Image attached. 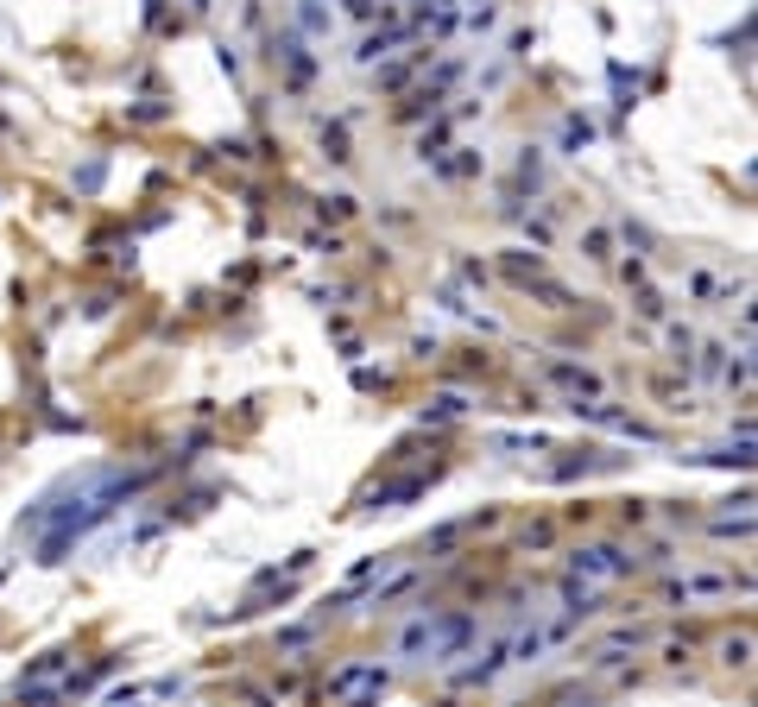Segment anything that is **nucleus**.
<instances>
[{"instance_id": "1", "label": "nucleus", "mask_w": 758, "mask_h": 707, "mask_svg": "<svg viewBox=\"0 0 758 707\" xmlns=\"http://www.w3.org/2000/svg\"><path fill=\"white\" fill-rule=\"evenodd\" d=\"M468 638V619H424V625H417V632L405 638V651H430V657H443V651H455V644H462Z\"/></svg>"}, {"instance_id": "2", "label": "nucleus", "mask_w": 758, "mask_h": 707, "mask_svg": "<svg viewBox=\"0 0 758 707\" xmlns=\"http://www.w3.org/2000/svg\"><path fill=\"white\" fill-rule=\"evenodd\" d=\"M575 569H588L594 581H620L632 569V556H620V550H582V556H575Z\"/></svg>"}, {"instance_id": "3", "label": "nucleus", "mask_w": 758, "mask_h": 707, "mask_svg": "<svg viewBox=\"0 0 758 707\" xmlns=\"http://www.w3.org/2000/svg\"><path fill=\"white\" fill-rule=\"evenodd\" d=\"M379 689H386V676H379V670H342V676H335V695H342V701H367Z\"/></svg>"}, {"instance_id": "4", "label": "nucleus", "mask_w": 758, "mask_h": 707, "mask_svg": "<svg viewBox=\"0 0 758 707\" xmlns=\"http://www.w3.org/2000/svg\"><path fill=\"white\" fill-rule=\"evenodd\" d=\"M449 19H455V7H449V0H430V7H424V32H443Z\"/></svg>"}]
</instances>
